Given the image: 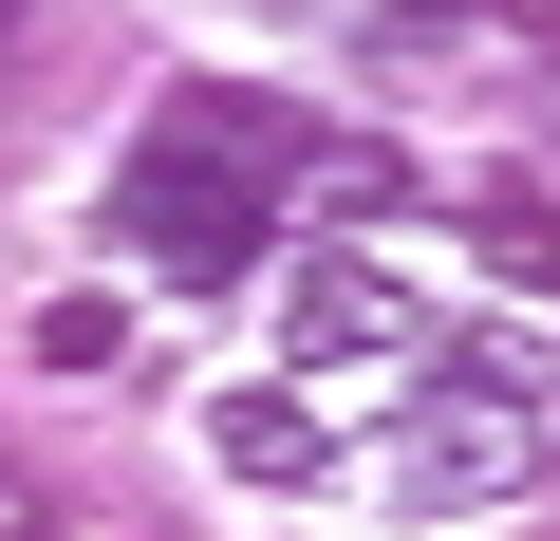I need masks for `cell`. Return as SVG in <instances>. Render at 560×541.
<instances>
[{
  "instance_id": "7",
  "label": "cell",
  "mask_w": 560,
  "mask_h": 541,
  "mask_svg": "<svg viewBox=\"0 0 560 541\" xmlns=\"http://www.w3.org/2000/svg\"><path fill=\"white\" fill-rule=\"evenodd\" d=\"M0 541H57V504H38V485H20V467H0Z\"/></svg>"
},
{
  "instance_id": "3",
  "label": "cell",
  "mask_w": 560,
  "mask_h": 541,
  "mask_svg": "<svg viewBox=\"0 0 560 541\" xmlns=\"http://www.w3.org/2000/svg\"><path fill=\"white\" fill-rule=\"evenodd\" d=\"M411 337H430V318L374 281V261H300V299H280V355H300V392H318V374H374V355H411Z\"/></svg>"
},
{
  "instance_id": "5",
  "label": "cell",
  "mask_w": 560,
  "mask_h": 541,
  "mask_svg": "<svg viewBox=\"0 0 560 541\" xmlns=\"http://www.w3.org/2000/svg\"><path fill=\"white\" fill-rule=\"evenodd\" d=\"M38 374H57V392H113V374H131V318H113V299H57V318H38Z\"/></svg>"
},
{
  "instance_id": "6",
  "label": "cell",
  "mask_w": 560,
  "mask_h": 541,
  "mask_svg": "<svg viewBox=\"0 0 560 541\" xmlns=\"http://www.w3.org/2000/svg\"><path fill=\"white\" fill-rule=\"evenodd\" d=\"M467 224H486V261H504V281H560V205H504V187H486Z\"/></svg>"
},
{
  "instance_id": "1",
  "label": "cell",
  "mask_w": 560,
  "mask_h": 541,
  "mask_svg": "<svg viewBox=\"0 0 560 541\" xmlns=\"http://www.w3.org/2000/svg\"><path fill=\"white\" fill-rule=\"evenodd\" d=\"M261 168H318V131L261 113V94H168L113 205H131V243L168 261V281H243V261L280 243V187Z\"/></svg>"
},
{
  "instance_id": "4",
  "label": "cell",
  "mask_w": 560,
  "mask_h": 541,
  "mask_svg": "<svg viewBox=\"0 0 560 541\" xmlns=\"http://www.w3.org/2000/svg\"><path fill=\"white\" fill-rule=\"evenodd\" d=\"M206 467H224V485H318L337 430H318L300 374H261V392H206Z\"/></svg>"
},
{
  "instance_id": "8",
  "label": "cell",
  "mask_w": 560,
  "mask_h": 541,
  "mask_svg": "<svg viewBox=\"0 0 560 541\" xmlns=\"http://www.w3.org/2000/svg\"><path fill=\"white\" fill-rule=\"evenodd\" d=\"M411 20H467V0H411Z\"/></svg>"
},
{
  "instance_id": "2",
  "label": "cell",
  "mask_w": 560,
  "mask_h": 541,
  "mask_svg": "<svg viewBox=\"0 0 560 541\" xmlns=\"http://www.w3.org/2000/svg\"><path fill=\"white\" fill-rule=\"evenodd\" d=\"M541 467V411H504V392H430L411 430H393V467H355L393 522H467V504H504Z\"/></svg>"
},
{
  "instance_id": "9",
  "label": "cell",
  "mask_w": 560,
  "mask_h": 541,
  "mask_svg": "<svg viewBox=\"0 0 560 541\" xmlns=\"http://www.w3.org/2000/svg\"><path fill=\"white\" fill-rule=\"evenodd\" d=\"M0 20H20V0H0Z\"/></svg>"
}]
</instances>
